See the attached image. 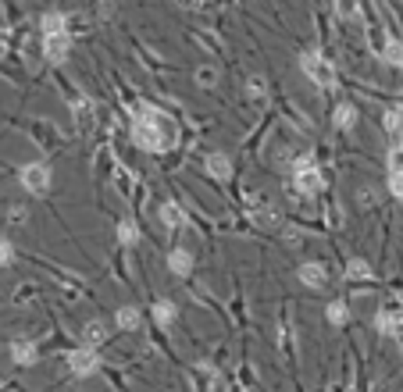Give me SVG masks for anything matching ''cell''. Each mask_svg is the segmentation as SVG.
<instances>
[{"label":"cell","instance_id":"obj_1","mask_svg":"<svg viewBox=\"0 0 403 392\" xmlns=\"http://www.w3.org/2000/svg\"><path fill=\"white\" fill-rule=\"evenodd\" d=\"M132 143L147 153H168L175 146V129L161 115L154 103H140L136 107V122H132Z\"/></svg>","mask_w":403,"mask_h":392},{"label":"cell","instance_id":"obj_2","mask_svg":"<svg viewBox=\"0 0 403 392\" xmlns=\"http://www.w3.org/2000/svg\"><path fill=\"white\" fill-rule=\"evenodd\" d=\"M18 182L29 196H46L50 193V182H54V172H50V164L46 160H32L25 164L22 172H18Z\"/></svg>","mask_w":403,"mask_h":392},{"label":"cell","instance_id":"obj_3","mask_svg":"<svg viewBox=\"0 0 403 392\" xmlns=\"http://www.w3.org/2000/svg\"><path fill=\"white\" fill-rule=\"evenodd\" d=\"M300 68H304V75H307L314 86H321V89H332V86H335V72H332V65L321 58L318 50H304V53H300Z\"/></svg>","mask_w":403,"mask_h":392},{"label":"cell","instance_id":"obj_4","mask_svg":"<svg viewBox=\"0 0 403 392\" xmlns=\"http://www.w3.org/2000/svg\"><path fill=\"white\" fill-rule=\"evenodd\" d=\"M68 371H72L75 378L97 374V371H100V353H97V346H79V350H72V353H68Z\"/></svg>","mask_w":403,"mask_h":392},{"label":"cell","instance_id":"obj_5","mask_svg":"<svg viewBox=\"0 0 403 392\" xmlns=\"http://www.w3.org/2000/svg\"><path fill=\"white\" fill-rule=\"evenodd\" d=\"M68 53H72V36H68V32H50V36H43V58H46L50 65H65Z\"/></svg>","mask_w":403,"mask_h":392},{"label":"cell","instance_id":"obj_6","mask_svg":"<svg viewBox=\"0 0 403 392\" xmlns=\"http://www.w3.org/2000/svg\"><path fill=\"white\" fill-rule=\"evenodd\" d=\"M293 189H297L300 196H318V193L325 189V175L318 172V164L304 167V172H293Z\"/></svg>","mask_w":403,"mask_h":392},{"label":"cell","instance_id":"obj_7","mask_svg":"<svg viewBox=\"0 0 403 392\" xmlns=\"http://www.w3.org/2000/svg\"><path fill=\"white\" fill-rule=\"evenodd\" d=\"M297 278L304 282V289H325L328 271H325V264H318V260H304V264L297 267Z\"/></svg>","mask_w":403,"mask_h":392},{"label":"cell","instance_id":"obj_8","mask_svg":"<svg viewBox=\"0 0 403 392\" xmlns=\"http://www.w3.org/2000/svg\"><path fill=\"white\" fill-rule=\"evenodd\" d=\"M357 118H361V110H357V103H350V100L335 103V110H332V125H335L339 132H350V129L357 125Z\"/></svg>","mask_w":403,"mask_h":392},{"label":"cell","instance_id":"obj_9","mask_svg":"<svg viewBox=\"0 0 403 392\" xmlns=\"http://www.w3.org/2000/svg\"><path fill=\"white\" fill-rule=\"evenodd\" d=\"M157 217H161V225H164V229H171V232H175V229H186V225H190V217H186V210H182V207H179L175 200H168V203H161Z\"/></svg>","mask_w":403,"mask_h":392},{"label":"cell","instance_id":"obj_10","mask_svg":"<svg viewBox=\"0 0 403 392\" xmlns=\"http://www.w3.org/2000/svg\"><path fill=\"white\" fill-rule=\"evenodd\" d=\"M11 360L18 364V367H32L36 360H39V350H36V343L32 339H11Z\"/></svg>","mask_w":403,"mask_h":392},{"label":"cell","instance_id":"obj_11","mask_svg":"<svg viewBox=\"0 0 403 392\" xmlns=\"http://www.w3.org/2000/svg\"><path fill=\"white\" fill-rule=\"evenodd\" d=\"M375 331L389 335V339H392V335H403V314L399 310H378L375 314Z\"/></svg>","mask_w":403,"mask_h":392},{"label":"cell","instance_id":"obj_12","mask_svg":"<svg viewBox=\"0 0 403 392\" xmlns=\"http://www.w3.org/2000/svg\"><path fill=\"white\" fill-rule=\"evenodd\" d=\"M168 271L179 274V278H190L193 274V253L186 246H175V250L168 253Z\"/></svg>","mask_w":403,"mask_h":392},{"label":"cell","instance_id":"obj_13","mask_svg":"<svg viewBox=\"0 0 403 392\" xmlns=\"http://www.w3.org/2000/svg\"><path fill=\"white\" fill-rule=\"evenodd\" d=\"M207 172H211L218 182H228V179H232V160H228V153H221V150L207 153Z\"/></svg>","mask_w":403,"mask_h":392},{"label":"cell","instance_id":"obj_14","mask_svg":"<svg viewBox=\"0 0 403 392\" xmlns=\"http://www.w3.org/2000/svg\"><path fill=\"white\" fill-rule=\"evenodd\" d=\"M114 324H118V331H136L140 324H143V314H140V307H118L114 310Z\"/></svg>","mask_w":403,"mask_h":392},{"label":"cell","instance_id":"obj_15","mask_svg":"<svg viewBox=\"0 0 403 392\" xmlns=\"http://www.w3.org/2000/svg\"><path fill=\"white\" fill-rule=\"evenodd\" d=\"M154 321H157L161 328H171V324L179 321V307L171 303V300H157V303H154Z\"/></svg>","mask_w":403,"mask_h":392},{"label":"cell","instance_id":"obj_16","mask_svg":"<svg viewBox=\"0 0 403 392\" xmlns=\"http://www.w3.org/2000/svg\"><path fill=\"white\" fill-rule=\"evenodd\" d=\"M382 61H385L389 68H403V39H396V36L385 39V46H382Z\"/></svg>","mask_w":403,"mask_h":392},{"label":"cell","instance_id":"obj_17","mask_svg":"<svg viewBox=\"0 0 403 392\" xmlns=\"http://www.w3.org/2000/svg\"><path fill=\"white\" fill-rule=\"evenodd\" d=\"M347 278H354V282H371L375 271H371V264L364 257H350L347 260Z\"/></svg>","mask_w":403,"mask_h":392},{"label":"cell","instance_id":"obj_18","mask_svg":"<svg viewBox=\"0 0 403 392\" xmlns=\"http://www.w3.org/2000/svg\"><path fill=\"white\" fill-rule=\"evenodd\" d=\"M39 29H43V36H50V32H68V15L46 11V15L39 18Z\"/></svg>","mask_w":403,"mask_h":392},{"label":"cell","instance_id":"obj_19","mask_svg":"<svg viewBox=\"0 0 403 392\" xmlns=\"http://www.w3.org/2000/svg\"><path fill=\"white\" fill-rule=\"evenodd\" d=\"M140 243V225L132 217H122L118 221V246H136Z\"/></svg>","mask_w":403,"mask_h":392},{"label":"cell","instance_id":"obj_20","mask_svg":"<svg viewBox=\"0 0 403 392\" xmlns=\"http://www.w3.org/2000/svg\"><path fill=\"white\" fill-rule=\"evenodd\" d=\"M325 317H328V324H335V328H342L350 321V307L342 303V300H332L328 307H325Z\"/></svg>","mask_w":403,"mask_h":392},{"label":"cell","instance_id":"obj_21","mask_svg":"<svg viewBox=\"0 0 403 392\" xmlns=\"http://www.w3.org/2000/svg\"><path fill=\"white\" fill-rule=\"evenodd\" d=\"M382 129L389 136H403V110L399 107H389L385 115H382Z\"/></svg>","mask_w":403,"mask_h":392},{"label":"cell","instance_id":"obj_22","mask_svg":"<svg viewBox=\"0 0 403 392\" xmlns=\"http://www.w3.org/2000/svg\"><path fill=\"white\" fill-rule=\"evenodd\" d=\"M82 335H86V346H100V343H107V328H104L100 321H86Z\"/></svg>","mask_w":403,"mask_h":392},{"label":"cell","instance_id":"obj_23","mask_svg":"<svg viewBox=\"0 0 403 392\" xmlns=\"http://www.w3.org/2000/svg\"><path fill=\"white\" fill-rule=\"evenodd\" d=\"M385 186H389V196L403 203V172H389V179H385Z\"/></svg>","mask_w":403,"mask_h":392},{"label":"cell","instance_id":"obj_24","mask_svg":"<svg viewBox=\"0 0 403 392\" xmlns=\"http://www.w3.org/2000/svg\"><path fill=\"white\" fill-rule=\"evenodd\" d=\"M389 172H403V136H399V143L396 146H389Z\"/></svg>","mask_w":403,"mask_h":392},{"label":"cell","instance_id":"obj_25","mask_svg":"<svg viewBox=\"0 0 403 392\" xmlns=\"http://www.w3.org/2000/svg\"><path fill=\"white\" fill-rule=\"evenodd\" d=\"M11 264H15V243L0 239V267H11Z\"/></svg>","mask_w":403,"mask_h":392},{"label":"cell","instance_id":"obj_26","mask_svg":"<svg viewBox=\"0 0 403 392\" xmlns=\"http://www.w3.org/2000/svg\"><path fill=\"white\" fill-rule=\"evenodd\" d=\"M335 8L342 18H357V0H335Z\"/></svg>","mask_w":403,"mask_h":392},{"label":"cell","instance_id":"obj_27","mask_svg":"<svg viewBox=\"0 0 403 392\" xmlns=\"http://www.w3.org/2000/svg\"><path fill=\"white\" fill-rule=\"evenodd\" d=\"M247 93L250 100H264V79H247Z\"/></svg>","mask_w":403,"mask_h":392},{"label":"cell","instance_id":"obj_28","mask_svg":"<svg viewBox=\"0 0 403 392\" xmlns=\"http://www.w3.org/2000/svg\"><path fill=\"white\" fill-rule=\"evenodd\" d=\"M197 79H200V86H214L218 72H214V68H200V72H197Z\"/></svg>","mask_w":403,"mask_h":392},{"label":"cell","instance_id":"obj_29","mask_svg":"<svg viewBox=\"0 0 403 392\" xmlns=\"http://www.w3.org/2000/svg\"><path fill=\"white\" fill-rule=\"evenodd\" d=\"M311 164H314V153H300L293 160V172H304V167H311Z\"/></svg>","mask_w":403,"mask_h":392},{"label":"cell","instance_id":"obj_30","mask_svg":"<svg viewBox=\"0 0 403 392\" xmlns=\"http://www.w3.org/2000/svg\"><path fill=\"white\" fill-rule=\"evenodd\" d=\"M357 196H361V207H371V189H361Z\"/></svg>","mask_w":403,"mask_h":392},{"label":"cell","instance_id":"obj_31","mask_svg":"<svg viewBox=\"0 0 403 392\" xmlns=\"http://www.w3.org/2000/svg\"><path fill=\"white\" fill-rule=\"evenodd\" d=\"M0 388H4V378H0Z\"/></svg>","mask_w":403,"mask_h":392},{"label":"cell","instance_id":"obj_32","mask_svg":"<svg viewBox=\"0 0 403 392\" xmlns=\"http://www.w3.org/2000/svg\"><path fill=\"white\" fill-rule=\"evenodd\" d=\"M100 4H107V0H100Z\"/></svg>","mask_w":403,"mask_h":392}]
</instances>
